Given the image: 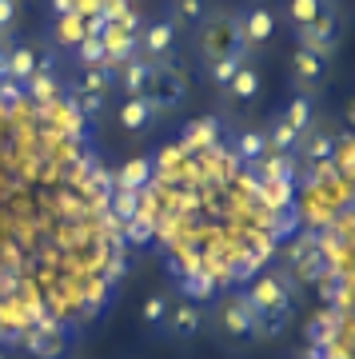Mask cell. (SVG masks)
<instances>
[{"instance_id":"cell-1","label":"cell","mask_w":355,"mask_h":359,"mask_svg":"<svg viewBox=\"0 0 355 359\" xmlns=\"http://www.w3.org/2000/svg\"><path fill=\"white\" fill-rule=\"evenodd\" d=\"M243 295H248L255 320H260V332H279L292 316V292L279 276H260Z\"/></svg>"},{"instance_id":"cell-2","label":"cell","mask_w":355,"mask_h":359,"mask_svg":"<svg viewBox=\"0 0 355 359\" xmlns=\"http://www.w3.org/2000/svg\"><path fill=\"white\" fill-rule=\"evenodd\" d=\"M212 323H216V332H220V339H228V344H236V347H248V344H255L260 339V320H255V311H252V304H248V295L243 292H232V295H224L216 304V311H212Z\"/></svg>"},{"instance_id":"cell-3","label":"cell","mask_w":355,"mask_h":359,"mask_svg":"<svg viewBox=\"0 0 355 359\" xmlns=\"http://www.w3.org/2000/svg\"><path fill=\"white\" fill-rule=\"evenodd\" d=\"M232 25H236V36L248 52H260L272 44V36L279 32V8L276 4H267V0H248L240 4V13L232 16Z\"/></svg>"},{"instance_id":"cell-4","label":"cell","mask_w":355,"mask_h":359,"mask_svg":"<svg viewBox=\"0 0 355 359\" xmlns=\"http://www.w3.org/2000/svg\"><path fill=\"white\" fill-rule=\"evenodd\" d=\"M136 44H140L144 60H152L160 68H172L176 65V48H180V25L172 16H152V20H144Z\"/></svg>"},{"instance_id":"cell-5","label":"cell","mask_w":355,"mask_h":359,"mask_svg":"<svg viewBox=\"0 0 355 359\" xmlns=\"http://www.w3.org/2000/svg\"><path fill=\"white\" fill-rule=\"evenodd\" d=\"M340 40H343V13H340V4H335L319 20H312L307 28L295 32V48H312L316 56L331 60V52L340 48Z\"/></svg>"},{"instance_id":"cell-6","label":"cell","mask_w":355,"mask_h":359,"mask_svg":"<svg viewBox=\"0 0 355 359\" xmlns=\"http://www.w3.org/2000/svg\"><path fill=\"white\" fill-rule=\"evenodd\" d=\"M160 72H164L160 65L144 60V56H132L128 65L116 68V88L124 92V96H152L156 76H160Z\"/></svg>"},{"instance_id":"cell-7","label":"cell","mask_w":355,"mask_h":359,"mask_svg":"<svg viewBox=\"0 0 355 359\" xmlns=\"http://www.w3.org/2000/svg\"><path fill=\"white\" fill-rule=\"evenodd\" d=\"M203 323H208V311H203L200 304L176 299V304H172V316H168L164 335H172V339H180V344H192V339L203 332Z\"/></svg>"},{"instance_id":"cell-8","label":"cell","mask_w":355,"mask_h":359,"mask_svg":"<svg viewBox=\"0 0 355 359\" xmlns=\"http://www.w3.org/2000/svg\"><path fill=\"white\" fill-rule=\"evenodd\" d=\"M156 116H160L156 96H124L116 104V120L124 132H148L156 124Z\"/></svg>"},{"instance_id":"cell-9","label":"cell","mask_w":355,"mask_h":359,"mask_svg":"<svg viewBox=\"0 0 355 359\" xmlns=\"http://www.w3.org/2000/svg\"><path fill=\"white\" fill-rule=\"evenodd\" d=\"M248 60H252V52L243 48V44H232L228 52H220V56H212V60H203V76H208V84H212L216 92H224L232 84V76H236Z\"/></svg>"},{"instance_id":"cell-10","label":"cell","mask_w":355,"mask_h":359,"mask_svg":"<svg viewBox=\"0 0 355 359\" xmlns=\"http://www.w3.org/2000/svg\"><path fill=\"white\" fill-rule=\"evenodd\" d=\"M292 76L304 92H312V88L323 84V76H328V60L316 56L312 48H292Z\"/></svg>"},{"instance_id":"cell-11","label":"cell","mask_w":355,"mask_h":359,"mask_svg":"<svg viewBox=\"0 0 355 359\" xmlns=\"http://www.w3.org/2000/svg\"><path fill=\"white\" fill-rule=\"evenodd\" d=\"M260 88H264V72H260L255 60H248V65L232 76V84L224 88V96H228L232 104H252L255 96H260Z\"/></svg>"},{"instance_id":"cell-12","label":"cell","mask_w":355,"mask_h":359,"mask_svg":"<svg viewBox=\"0 0 355 359\" xmlns=\"http://www.w3.org/2000/svg\"><path fill=\"white\" fill-rule=\"evenodd\" d=\"M279 116H283V120H288L300 136H307V132L316 128V100H312V92L295 88L292 100L283 104V112H279Z\"/></svg>"},{"instance_id":"cell-13","label":"cell","mask_w":355,"mask_h":359,"mask_svg":"<svg viewBox=\"0 0 355 359\" xmlns=\"http://www.w3.org/2000/svg\"><path fill=\"white\" fill-rule=\"evenodd\" d=\"M328 8H335V0H283V13H279V20H288V25H292V32H300V28H307L312 20H319Z\"/></svg>"},{"instance_id":"cell-14","label":"cell","mask_w":355,"mask_h":359,"mask_svg":"<svg viewBox=\"0 0 355 359\" xmlns=\"http://www.w3.org/2000/svg\"><path fill=\"white\" fill-rule=\"evenodd\" d=\"M264 136H267V152H276V156H295L300 152V140H304V136H300V132H295L279 112L267 120Z\"/></svg>"},{"instance_id":"cell-15","label":"cell","mask_w":355,"mask_h":359,"mask_svg":"<svg viewBox=\"0 0 355 359\" xmlns=\"http://www.w3.org/2000/svg\"><path fill=\"white\" fill-rule=\"evenodd\" d=\"M172 295L168 292H152L144 304H140V323L148 327V332H164L168 327V316H172Z\"/></svg>"},{"instance_id":"cell-16","label":"cell","mask_w":355,"mask_h":359,"mask_svg":"<svg viewBox=\"0 0 355 359\" xmlns=\"http://www.w3.org/2000/svg\"><path fill=\"white\" fill-rule=\"evenodd\" d=\"M84 36H88V20H84V13L56 16V25H52V40H56L60 48H76Z\"/></svg>"},{"instance_id":"cell-17","label":"cell","mask_w":355,"mask_h":359,"mask_svg":"<svg viewBox=\"0 0 355 359\" xmlns=\"http://www.w3.org/2000/svg\"><path fill=\"white\" fill-rule=\"evenodd\" d=\"M236 156H240V164H260L267 156L264 128H240L236 132Z\"/></svg>"},{"instance_id":"cell-18","label":"cell","mask_w":355,"mask_h":359,"mask_svg":"<svg viewBox=\"0 0 355 359\" xmlns=\"http://www.w3.org/2000/svg\"><path fill=\"white\" fill-rule=\"evenodd\" d=\"M208 13H212V0H180V4H172V20H176L180 28L203 25Z\"/></svg>"},{"instance_id":"cell-19","label":"cell","mask_w":355,"mask_h":359,"mask_svg":"<svg viewBox=\"0 0 355 359\" xmlns=\"http://www.w3.org/2000/svg\"><path fill=\"white\" fill-rule=\"evenodd\" d=\"M300 152H304V160H312V164H328L331 156H335V140L312 128L304 140H300Z\"/></svg>"},{"instance_id":"cell-20","label":"cell","mask_w":355,"mask_h":359,"mask_svg":"<svg viewBox=\"0 0 355 359\" xmlns=\"http://www.w3.org/2000/svg\"><path fill=\"white\" fill-rule=\"evenodd\" d=\"M72 56H76L80 68H100V65H108V48H104L100 36H84L76 48H72Z\"/></svg>"},{"instance_id":"cell-21","label":"cell","mask_w":355,"mask_h":359,"mask_svg":"<svg viewBox=\"0 0 355 359\" xmlns=\"http://www.w3.org/2000/svg\"><path fill=\"white\" fill-rule=\"evenodd\" d=\"M80 92H116V68L112 65H100V68H84L80 76Z\"/></svg>"},{"instance_id":"cell-22","label":"cell","mask_w":355,"mask_h":359,"mask_svg":"<svg viewBox=\"0 0 355 359\" xmlns=\"http://www.w3.org/2000/svg\"><path fill=\"white\" fill-rule=\"evenodd\" d=\"M28 92H32L36 104H48L52 96H56V76H52V72H36V76L28 80Z\"/></svg>"},{"instance_id":"cell-23","label":"cell","mask_w":355,"mask_h":359,"mask_svg":"<svg viewBox=\"0 0 355 359\" xmlns=\"http://www.w3.org/2000/svg\"><path fill=\"white\" fill-rule=\"evenodd\" d=\"M16 16H20V0H0V40L13 36Z\"/></svg>"},{"instance_id":"cell-24","label":"cell","mask_w":355,"mask_h":359,"mask_svg":"<svg viewBox=\"0 0 355 359\" xmlns=\"http://www.w3.org/2000/svg\"><path fill=\"white\" fill-rule=\"evenodd\" d=\"M108 100H112L108 92H80V108H84L88 116H100L104 108H108Z\"/></svg>"},{"instance_id":"cell-25","label":"cell","mask_w":355,"mask_h":359,"mask_svg":"<svg viewBox=\"0 0 355 359\" xmlns=\"http://www.w3.org/2000/svg\"><path fill=\"white\" fill-rule=\"evenodd\" d=\"M52 13L56 16H72V13H80V0H52Z\"/></svg>"},{"instance_id":"cell-26","label":"cell","mask_w":355,"mask_h":359,"mask_svg":"<svg viewBox=\"0 0 355 359\" xmlns=\"http://www.w3.org/2000/svg\"><path fill=\"white\" fill-rule=\"evenodd\" d=\"M264 160H267V156H264ZM267 172H272L276 180H283L288 172H292V160H267Z\"/></svg>"},{"instance_id":"cell-27","label":"cell","mask_w":355,"mask_h":359,"mask_svg":"<svg viewBox=\"0 0 355 359\" xmlns=\"http://www.w3.org/2000/svg\"><path fill=\"white\" fill-rule=\"evenodd\" d=\"M0 359H8V351H4V347H0Z\"/></svg>"},{"instance_id":"cell-28","label":"cell","mask_w":355,"mask_h":359,"mask_svg":"<svg viewBox=\"0 0 355 359\" xmlns=\"http://www.w3.org/2000/svg\"><path fill=\"white\" fill-rule=\"evenodd\" d=\"M168 4H180V0H168Z\"/></svg>"},{"instance_id":"cell-29","label":"cell","mask_w":355,"mask_h":359,"mask_svg":"<svg viewBox=\"0 0 355 359\" xmlns=\"http://www.w3.org/2000/svg\"><path fill=\"white\" fill-rule=\"evenodd\" d=\"M300 359H304V355H300Z\"/></svg>"}]
</instances>
